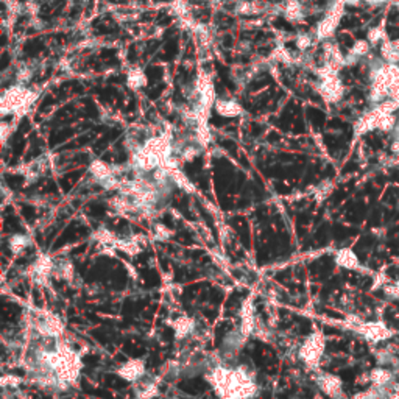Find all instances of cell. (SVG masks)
Wrapping results in <instances>:
<instances>
[{
	"label": "cell",
	"instance_id": "4fadbf2b",
	"mask_svg": "<svg viewBox=\"0 0 399 399\" xmlns=\"http://www.w3.org/2000/svg\"><path fill=\"white\" fill-rule=\"evenodd\" d=\"M195 320L190 316H180L177 318L173 323H172V328L175 331V339L177 340H184L187 339L189 335H192L194 331H195Z\"/></svg>",
	"mask_w": 399,
	"mask_h": 399
},
{
	"label": "cell",
	"instance_id": "1f68e13d",
	"mask_svg": "<svg viewBox=\"0 0 399 399\" xmlns=\"http://www.w3.org/2000/svg\"><path fill=\"white\" fill-rule=\"evenodd\" d=\"M368 49H370V45H368V42H366V41H357L353 45V49H351V55L356 56V58H360V56L368 53Z\"/></svg>",
	"mask_w": 399,
	"mask_h": 399
},
{
	"label": "cell",
	"instance_id": "d4e9b609",
	"mask_svg": "<svg viewBox=\"0 0 399 399\" xmlns=\"http://www.w3.org/2000/svg\"><path fill=\"white\" fill-rule=\"evenodd\" d=\"M201 153V147L200 145H186L183 150H180V159L181 161H192V159H195L198 154Z\"/></svg>",
	"mask_w": 399,
	"mask_h": 399
},
{
	"label": "cell",
	"instance_id": "9c48e42d",
	"mask_svg": "<svg viewBox=\"0 0 399 399\" xmlns=\"http://www.w3.org/2000/svg\"><path fill=\"white\" fill-rule=\"evenodd\" d=\"M238 316H241V332L245 337H250L256 332V310H254V296L250 295L241 306L238 310Z\"/></svg>",
	"mask_w": 399,
	"mask_h": 399
},
{
	"label": "cell",
	"instance_id": "6da1fadb",
	"mask_svg": "<svg viewBox=\"0 0 399 399\" xmlns=\"http://www.w3.org/2000/svg\"><path fill=\"white\" fill-rule=\"evenodd\" d=\"M218 399H253L259 387L248 366L214 365L206 373Z\"/></svg>",
	"mask_w": 399,
	"mask_h": 399
},
{
	"label": "cell",
	"instance_id": "d6a6232c",
	"mask_svg": "<svg viewBox=\"0 0 399 399\" xmlns=\"http://www.w3.org/2000/svg\"><path fill=\"white\" fill-rule=\"evenodd\" d=\"M13 131H14V128L10 123L4 122L2 125H0V139H2V145H5L7 140L10 139V136L13 134Z\"/></svg>",
	"mask_w": 399,
	"mask_h": 399
},
{
	"label": "cell",
	"instance_id": "e575fe53",
	"mask_svg": "<svg viewBox=\"0 0 399 399\" xmlns=\"http://www.w3.org/2000/svg\"><path fill=\"white\" fill-rule=\"evenodd\" d=\"M25 10H27L30 14H36L38 10H39V7H38L35 2H28V4H25Z\"/></svg>",
	"mask_w": 399,
	"mask_h": 399
},
{
	"label": "cell",
	"instance_id": "4316f807",
	"mask_svg": "<svg viewBox=\"0 0 399 399\" xmlns=\"http://www.w3.org/2000/svg\"><path fill=\"white\" fill-rule=\"evenodd\" d=\"M31 78H33V70L28 66H22L18 72H16V83L18 85L27 86L31 82Z\"/></svg>",
	"mask_w": 399,
	"mask_h": 399
},
{
	"label": "cell",
	"instance_id": "9a60e30c",
	"mask_svg": "<svg viewBox=\"0 0 399 399\" xmlns=\"http://www.w3.org/2000/svg\"><path fill=\"white\" fill-rule=\"evenodd\" d=\"M136 399H153L159 394V380H145L137 382V387L134 390Z\"/></svg>",
	"mask_w": 399,
	"mask_h": 399
},
{
	"label": "cell",
	"instance_id": "277c9868",
	"mask_svg": "<svg viewBox=\"0 0 399 399\" xmlns=\"http://www.w3.org/2000/svg\"><path fill=\"white\" fill-rule=\"evenodd\" d=\"M343 8H345V2L343 0H335L332 4V7L328 10L325 18L318 22L316 28H315V36L316 39L320 41H328L334 36L335 30L339 27L340 18L343 16Z\"/></svg>",
	"mask_w": 399,
	"mask_h": 399
},
{
	"label": "cell",
	"instance_id": "e0dca14e",
	"mask_svg": "<svg viewBox=\"0 0 399 399\" xmlns=\"http://www.w3.org/2000/svg\"><path fill=\"white\" fill-rule=\"evenodd\" d=\"M247 339L248 337H245V335L241 332V329L231 331L226 334L225 340H223V348H225V351H228V353H235V351H238L245 345Z\"/></svg>",
	"mask_w": 399,
	"mask_h": 399
},
{
	"label": "cell",
	"instance_id": "44dd1931",
	"mask_svg": "<svg viewBox=\"0 0 399 399\" xmlns=\"http://www.w3.org/2000/svg\"><path fill=\"white\" fill-rule=\"evenodd\" d=\"M170 180H172V184L180 187L181 190H184V192H187V194H195V190H197L195 186L192 184V181H190L180 169H175V170L170 172Z\"/></svg>",
	"mask_w": 399,
	"mask_h": 399
},
{
	"label": "cell",
	"instance_id": "f1b7e54d",
	"mask_svg": "<svg viewBox=\"0 0 399 399\" xmlns=\"http://www.w3.org/2000/svg\"><path fill=\"white\" fill-rule=\"evenodd\" d=\"M4 4L7 7L8 16H11V18H16V16H19L24 11V8H25L21 2H18V0H4Z\"/></svg>",
	"mask_w": 399,
	"mask_h": 399
},
{
	"label": "cell",
	"instance_id": "8992f818",
	"mask_svg": "<svg viewBox=\"0 0 399 399\" xmlns=\"http://www.w3.org/2000/svg\"><path fill=\"white\" fill-rule=\"evenodd\" d=\"M55 273V262L49 254H41V256L28 267L27 276L38 285L49 287L50 276Z\"/></svg>",
	"mask_w": 399,
	"mask_h": 399
},
{
	"label": "cell",
	"instance_id": "30bf717a",
	"mask_svg": "<svg viewBox=\"0 0 399 399\" xmlns=\"http://www.w3.org/2000/svg\"><path fill=\"white\" fill-rule=\"evenodd\" d=\"M315 382H316L318 388H320L325 394L335 397V399L342 396L343 384H342L340 377L334 376V374H320V376H316Z\"/></svg>",
	"mask_w": 399,
	"mask_h": 399
},
{
	"label": "cell",
	"instance_id": "52a82bcc",
	"mask_svg": "<svg viewBox=\"0 0 399 399\" xmlns=\"http://www.w3.org/2000/svg\"><path fill=\"white\" fill-rule=\"evenodd\" d=\"M318 79H320V82L316 85V91L322 95L323 100L329 103H335L343 97V85L340 82V78L337 76V73H332L329 76L318 78Z\"/></svg>",
	"mask_w": 399,
	"mask_h": 399
},
{
	"label": "cell",
	"instance_id": "ffe728a7",
	"mask_svg": "<svg viewBox=\"0 0 399 399\" xmlns=\"http://www.w3.org/2000/svg\"><path fill=\"white\" fill-rule=\"evenodd\" d=\"M30 244H31V238L27 234H13L8 238V247L11 253L16 254V256H21V254L30 247Z\"/></svg>",
	"mask_w": 399,
	"mask_h": 399
},
{
	"label": "cell",
	"instance_id": "d6986e66",
	"mask_svg": "<svg viewBox=\"0 0 399 399\" xmlns=\"http://www.w3.org/2000/svg\"><path fill=\"white\" fill-rule=\"evenodd\" d=\"M359 332L363 335L365 339L370 340H382L387 337V329L384 328V325L380 323H370V325H363L359 328Z\"/></svg>",
	"mask_w": 399,
	"mask_h": 399
},
{
	"label": "cell",
	"instance_id": "2e32d148",
	"mask_svg": "<svg viewBox=\"0 0 399 399\" xmlns=\"http://www.w3.org/2000/svg\"><path fill=\"white\" fill-rule=\"evenodd\" d=\"M335 264L346 270L359 268V259L349 248H342L340 251H337V254H335Z\"/></svg>",
	"mask_w": 399,
	"mask_h": 399
},
{
	"label": "cell",
	"instance_id": "484cf974",
	"mask_svg": "<svg viewBox=\"0 0 399 399\" xmlns=\"http://www.w3.org/2000/svg\"><path fill=\"white\" fill-rule=\"evenodd\" d=\"M313 44V39L309 33H299L295 38V45L299 52H307Z\"/></svg>",
	"mask_w": 399,
	"mask_h": 399
},
{
	"label": "cell",
	"instance_id": "836d02e7",
	"mask_svg": "<svg viewBox=\"0 0 399 399\" xmlns=\"http://www.w3.org/2000/svg\"><path fill=\"white\" fill-rule=\"evenodd\" d=\"M353 399H379V396L374 390H370V391H362V393L354 394Z\"/></svg>",
	"mask_w": 399,
	"mask_h": 399
},
{
	"label": "cell",
	"instance_id": "7c38bea8",
	"mask_svg": "<svg viewBox=\"0 0 399 399\" xmlns=\"http://www.w3.org/2000/svg\"><path fill=\"white\" fill-rule=\"evenodd\" d=\"M281 11L284 13V18L292 22V24H299L304 19V8L299 0H285L281 7Z\"/></svg>",
	"mask_w": 399,
	"mask_h": 399
},
{
	"label": "cell",
	"instance_id": "ba28073f",
	"mask_svg": "<svg viewBox=\"0 0 399 399\" xmlns=\"http://www.w3.org/2000/svg\"><path fill=\"white\" fill-rule=\"evenodd\" d=\"M116 374L120 379L130 382V384H137V382H140L143 377H145V374H147L145 360H142V359H130L128 362H125V363H122L119 366V368L116 370Z\"/></svg>",
	"mask_w": 399,
	"mask_h": 399
},
{
	"label": "cell",
	"instance_id": "603a6c76",
	"mask_svg": "<svg viewBox=\"0 0 399 399\" xmlns=\"http://www.w3.org/2000/svg\"><path fill=\"white\" fill-rule=\"evenodd\" d=\"M271 58H273L275 61L278 62H282V64H292V62H295L293 59V55L285 49V47H278V49L273 50V53H271Z\"/></svg>",
	"mask_w": 399,
	"mask_h": 399
},
{
	"label": "cell",
	"instance_id": "7402d4cb",
	"mask_svg": "<svg viewBox=\"0 0 399 399\" xmlns=\"http://www.w3.org/2000/svg\"><path fill=\"white\" fill-rule=\"evenodd\" d=\"M55 275L66 279V281H72L73 278V268L72 264L69 261H61L59 264H55Z\"/></svg>",
	"mask_w": 399,
	"mask_h": 399
},
{
	"label": "cell",
	"instance_id": "f546056e",
	"mask_svg": "<svg viewBox=\"0 0 399 399\" xmlns=\"http://www.w3.org/2000/svg\"><path fill=\"white\" fill-rule=\"evenodd\" d=\"M172 11L173 14H177L178 18H184V16H189V5L186 0H175L172 4Z\"/></svg>",
	"mask_w": 399,
	"mask_h": 399
},
{
	"label": "cell",
	"instance_id": "4dcf8cb0",
	"mask_svg": "<svg viewBox=\"0 0 399 399\" xmlns=\"http://www.w3.org/2000/svg\"><path fill=\"white\" fill-rule=\"evenodd\" d=\"M2 387L4 388H16V387H19L21 384H22V379L21 377H18V376H13V374H4V377H2Z\"/></svg>",
	"mask_w": 399,
	"mask_h": 399
},
{
	"label": "cell",
	"instance_id": "5bb4252c",
	"mask_svg": "<svg viewBox=\"0 0 399 399\" xmlns=\"http://www.w3.org/2000/svg\"><path fill=\"white\" fill-rule=\"evenodd\" d=\"M148 83L145 70L142 67H131L126 72V86L131 91H140L142 88H145Z\"/></svg>",
	"mask_w": 399,
	"mask_h": 399
},
{
	"label": "cell",
	"instance_id": "3957f363",
	"mask_svg": "<svg viewBox=\"0 0 399 399\" xmlns=\"http://www.w3.org/2000/svg\"><path fill=\"white\" fill-rule=\"evenodd\" d=\"M33 320V328L36 329V332L44 339H53V340H59L64 334V323L62 320L50 312H38L35 315Z\"/></svg>",
	"mask_w": 399,
	"mask_h": 399
},
{
	"label": "cell",
	"instance_id": "5b68a950",
	"mask_svg": "<svg viewBox=\"0 0 399 399\" xmlns=\"http://www.w3.org/2000/svg\"><path fill=\"white\" fill-rule=\"evenodd\" d=\"M28 88L22 86V85H13L8 89H5V92L2 94V99H0V114L2 116H10V114H16L21 109V106L25 102Z\"/></svg>",
	"mask_w": 399,
	"mask_h": 399
},
{
	"label": "cell",
	"instance_id": "83f0119b",
	"mask_svg": "<svg viewBox=\"0 0 399 399\" xmlns=\"http://www.w3.org/2000/svg\"><path fill=\"white\" fill-rule=\"evenodd\" d=\"M388 379H390V373L385 368H377L371 373V380L377 387H384L387 382H390Z\"/></svg>",
	"mask_w": 399,
	"mask_h": 399
},
{
	"label": "cell",
	"instance_id": "7a4b0ae2",
	"mask_svg": "<svg viewBox=\"0 0 399 399\" xmlns=\"http://www.w3.org/2000/svg\"><path fill=\"white\" fill-rule=\"evenodd\" d=\"M325 335L322 331H315L312 332L309 337L302 342L298 351V357L302 360L309 370H316V366L320 365V360L325 353Z\"/></svg>",
	"mask_w": 399,
	"mask_h": 399
},
{
	"label": "cell",
	"instance_id": "ac0fdd59",
	"mask_svg": "<svg viewBox=\"0 0 399 399\" xmlns=\"http://www.w3.org/2000/svg\"><path fill=\"white\" fill-rule=\"evenodd\" d=\"M265 10V5L259 0H238L235 4V13L244 14V16H253V14H261Z\"/></svg>",
	"mask_w": 399,
	"mask_h": 399
},
{
	"label": "cell",
	"instance_id": "cb8c5ba5",
	"mask_svg": "<svg viewBox=\"0 0 399 399\" xmlns=\"http://www.w3.org/2000/svg\"><path fill=\"white\" fill-rule=\"evenodd\" d=\"M172 235H173V232L166 225H163V223H157V225H154V228H153V238H154V241L167 242V241H170V238H172Z\"/></svg>",
	"mask_w": 399,
	"mask_h": 399
},
{
	"label": "cell",
	"instance_id": "8fae6325",
	"mask_svg": "<svg viewBox=\"0 0 399 399\" xmlns=\"http://www.w3.org/2000/svg\"><path fill=\"white\" fill-rule=\"evenodd\" d=\"M214 109H215V113L218 116L228 117V119L238 117V116L244 114L242 105L238 103L237 100H234V99H217L215 105H214Z\"/></svg>",
	"mask_w": 399,
	"mask_h": 399
}]
</instances>
